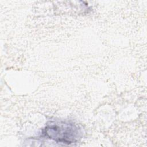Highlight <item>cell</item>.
<instances>
[{
	"mask_svg": "<svg viewBox=\"0 0 147 147\" xmlns=\"http://www.w3.org/2000/svg\"><path fill=\"white\" fill-rule=\"evenodd\" d=\"M82 136V129L77 124L57 120L48 122L42 129L41 136L56 143L71 145L79 141Z\"/></svg>",
	"mask_w": 147,
	"mask_h": 147,
	"instance_id": "1",
	"label": "cell"
}]
</instances>
